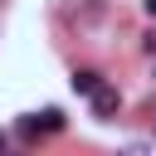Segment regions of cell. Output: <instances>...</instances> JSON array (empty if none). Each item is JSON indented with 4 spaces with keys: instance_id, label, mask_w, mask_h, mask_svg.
<instances>
[{
    "instance_id": "6da1fadb",
    "label": "cell",
    "mask_w": 156,
    "mask_h": 156,
    "mask_svg": "<svg viewBox=\"0 0 156 156\" xmlns=\"http://www.w3.org/2000/svg\"><path fill=\"white\" fill-rule=\"evenodd\" d=\"M88 98H93V117H112V112L122 107V93H117V88H107V83H98Z\"/></svg>"
},
{
    "instance_id": "7a4b0ae2",
    "label": "cell",
    "mask_w": 156,
    "mask_h": 156,
    "mask_svg": "<svg viewBox=\"0 0 156 156\" xmlns=\"http://www.w3.org/2000/svg\"><path fill=\"white\" fill-rule=\"evenodd\" d=\"M98 83H102V73H98V68H78V73H73V93H83V98H88Z\"/></svg>"
},
{
    "instance_id": "3957f363",
    "label": "cell",
    "mask_w": 156,
    "mask_h": 156,
    "mask_svg": "<svg viewBox=\"0 0 156 156\" xmlns=\"http://www.w3.org/2000/svg\"><path fill=\"white\" fill-rule=\"evenodd\" d=\"M34 122H39V132H63V112H58V107H44Z\"/></svg>"
},
{
    "instance_id": "277c9868",
    "label": "cell",
    "mask_w": 156,
    "mask_h": 156,
    "mask_svg": "<svg viewBox=\"0 0 156 156\" xmlns=\"http://www.w3.org/2000/svg\"><path fill=\"white\" fill-rule=\"evenodd\" d=\"M20 136H24V141H34V136H39V122H34V117H24V122H20Z\"/></svg>"
},
{
    "instance_id": "5b68a950",
    "label": "cell",
    "mask_w": 156,
    "mask_h": 156,
    "mask_svg": "<svg viewBox=\"0 0 156 156\" xmlns=\"http://www.w3.org/2000/svg\"><path fill=\"white\" fill-rule=\"evenodd\" d=\"M146 15H151V20H156V0H146Z\"/></svg>"
},
{
    "instance_id": "8992f818",
    "label": "cell",
    "mask_w": 156,
    "mask_h": 156,
    "mask_svg": "<svg viewBox=\"0 0 156 156\" xmlns=\"http://www.w3.org/2000/svg\"><path fill=\"white\" fill-rule=\"evenodd\" d=\"M0 151H5V132H0Z\"/></svg>"
}]
</instances>
